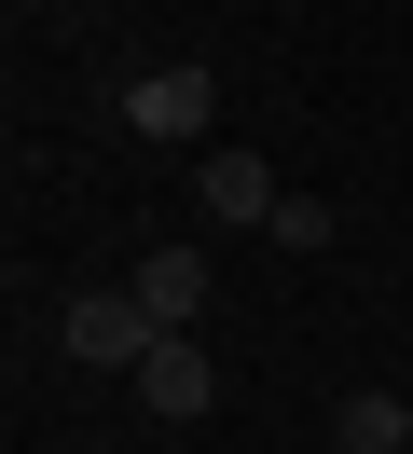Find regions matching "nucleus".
Returning <instances> with one entry per match:
<instances>
[{"mask_svg":"<svg viewBox=\"0 0 413 454\" xmlns=\"http://www.w3.org/2000/svg\"><path fill=\"white\" fill-rule=\"evenodd\" d=\"M55 344H69L83 372H138V358H152L165 331H152V317H138V289H83V303L55 317Z\"/></svg>","mask_w":413,"mask_h":454,"instance_id":"1","label":"nucleus"},{"mask_svg":"<svg viewBox=\"0 0 413 454\" xmlns=\"http://www.w3.org/2000/svg\"><path fill=\"white\" fill-rule=\"evenodd\" d=\"M207 111H220V83H207V69H138V83H124V124H138V138H165V152H179V138H207Z\"/></svg>","mask_w":413,"mask_h":454,"instance_id":"2","label":"nucleus"},{"mask_svg":"<svg viewBox=\"0 0 413 454\" xmlns=\"http://www.w3.org/2000/svg\"><path fill=\"white\" fill-rule=\"evenodd\" d=\"M193 193H207V221H248V234H262L275 207H290V179H275L262 152H207V166H193Z\"/></svg>","mask_w":413,"mask_h":454,"instance_id":"3","label":"nucleus"},{"mask_svg":"<svg viewBox=\"0 0 413 454\" xmlns=\"http://www.w3.org/2000/svg\"><path fill=\"white\" fill-rule=\"evenodd\" d=\"M138 317L152 331H193L207 317V248H138Z\"/></svg>","mask_w":413,"mask_h":454,"instance_id":"4","label":"nucleus"},{"mask_svg":"<svg viewBox=\"0 0 413 454\" xmlns=\"http://www.w3.org/2000/svg\"><path fill=\"white\" fill-rule=\"evenodd\" d=\"M138 399H152L165 427H193V413H207V399H220V372H207V344H179V331H165L152 358H138Z\"/></svg>","mask_w":413,"mask_h":454,"instance_id":"5","label":"nucleus"},{"mask_svg":"<svg viewBox=\"0 0 413 454\" xmlns=\"http://www.w3.org/2000/svg\"><path fill=\"white\" fill-rule=\"evenodd\" d=\"M330 441L345 454H413V386H358L345 413H330Z\"/></svg>","mask_w":413,"mask_h":454,"instance_id":"6","label":"nucleus"},{"mask_svg":"<svg viewBox=\"0 0 413 454\" xmlns=\"http://www.w3.org/2000/svg\"><path fill=\"white\" fill-rule=\"evenodd\" d=\"M262 234H275V248H330V234H345V221H330V207H317V193H290V207H275V221H262Z\"/></svg>","mask_w":413,"mask_h":454,"instance_id":"7","label":"nucleus"}]
</instances>
